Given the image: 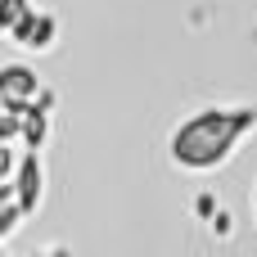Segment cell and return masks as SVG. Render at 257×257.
I'll return each instance as SVG.
<instances>
[{"label":"cell","mask_w":257,"mask_h":257,"mask_svg":"<svg viewBox=\"0 0 257 257\" xmlns=\"http://www.w3.org/2000/svg\"><path fill=\"white\" fill-rule=\"evenodd\" d=\"M253 131H257L253 104H208L176 122V131L167 136V158H172V167L203 176V172L226 167Z\"/></svg>","instance_id":"6da1fadb"},{"label":"cell","mask_w":257,"mask_h":257,"mask_svg":"<svg viewBox=\"0 0 257 257\" xmlns=\"http://www.w3.org/2000/svg\"><path fill=\"white\" fill-rule=\"evenodd\" d=\"M45 81L36 77V68L27 63H5L0 68V108L14 113V117H27V108L41 99Z\"/></svg>","instance_id":"7a4b0ae2"},{"label":"cell","mask_w":257,"mask_h":257,"mask_svg":"<svg viewBox=\"0 0 257 257\" xmlns=\"http://www.w3.org/2000/svg\"><path fill=\"white\" fill-rule=\"evenodd\" d=\"M14 190H18V203L27 217L41 212V199H45V163L36 149H23V163H18V176H14Z\"/></svg>","instance_id":"3957f363"},{"label":"cell","mask_w":257,"mask_h":257,"mask_svg":"<svg viewBox=\"0 0 257 257\" xmlns=\"http://www.w3.org/2000/svg\"><path fill=\"white\" fill-rule=\"evenodd\" d=\"M54 36H59V18H54L50 9H32V14L9 32V41L23 45V50H50Z\"/></svg>","instance_id":"277c9868"},{"label":"cell","mask_w":257,"mask_h":257,"mask_svg":"<svg viewBox=\"0 0 257 257\" xmlns=\"http://www.w3.org/2000/svg\"><path fill=\"white\" fill-rule=\"evenodd\" d=\"M45 140H50V113L45 108H27V117H23V149H45Z\"/></svg>","instance_id":"5b68a950"},{"label":"cell","mask_w":257,"mask_h":257,"mask_svg":"<svg viewBox=\"0 0 257 257\" xmlns=\"http://www.w3.org/2000/svg\"><path fill=\"white\" fill-rule=\"evenodd\" d=\"M27 14H32V0H0V32L9 36Z\"/></svg>","instance_id":"8992f818"},{"label":"cell","mask_w":257,"mask_h":257,"mask_svg":"<svg viewBox=\"0 0 257 257\" xmlns=\"http://www.w3.org/2000/svg\"><path fill=\"white\" fill-rule=\"evenodd\" d=\"M23 217H27V212H23V203H18V199H5V203H0V239H14Z\"/></svg>","instance_id":"52a82bcc"},{"label":"cell","mask_w":257,"mask_h":257,"mask_svg":"<svg viewBox=\"0 0 257 257\" xmlns=\"http://www.w3.org/2000/svg\"><path fill=\"white\" fill-rule=\"evenodd\" d=\"M217 212H221V208H217V199H212V194H199V199H194V217L217 221Z\"/></svg>","instance_id":"ba28073f"},{"label":"cell","mask_w":257,"mask_h":257,"mask_svg":"<svg viewBox=\"0 0 257 257\" xmlns=\"http://www.w3.org/2000/svg\"><path fill=\"white\" fill-rule=\"evenodd\" d=\"M36 108H45V113H54V90H50V86L41 90V99H36Z\"/></svg>","instance_id":"9c48e42d"},{"label":"cell","mask_w":257,"mask_h":257,"mask_svg":"<svg viewBox=\"0 0 257 257\" xmlns=\"http://www.w3.org/2000/svg\"><path fill=\"white\" fill-rule=\"evenodd\" d=\"M32 257H72V248H63V244H54V248H41V253H32Z\"/></svg>","instance_id":"30bf717a"},{"label":"cell","mask_w":257,"mask_h":257,"mask_svg":"<svg viewBox=\"0 0 257 257\" xmlns=\"http://www.w3.org/2000/svg\"><path fill=\"white\" fill-rule=\"evenodd\" d=\"M212 230H217V235H230V217H226V212H217V221H212Z\"/></svg>","instance_id":"8fae6325"},{"label":"cell","mask_w":257,"mask_h":257,"mask_svg":"<svg viewBox=\"0 0 257 257\" xmlns=\"http://www.w3.org/2000/svg\"><path fill=\"white\" fill-rule=\"evenodd\" d=\"M253 217H257V190H253Z\"/></svg>","instance_id":"7c38bea8"}]
</instances>
